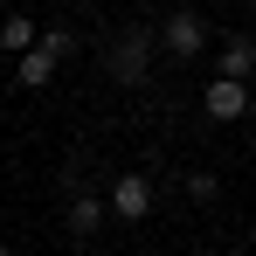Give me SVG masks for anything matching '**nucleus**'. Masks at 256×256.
Wrapping results in <instances>:
<instances>
[{
	"mask_svg": "<svg viewBox=\"0 0 256 256\" xmlns=\"http://www.w3.org/2000/svg\"><path fill=\"white\" fill-rule=\"evenodd\" d=\"M104 201H111V222H146L152 214V180L146 173H118Z\"/></svg>",
	"mask_w": 256,
	"mask_h": 256,
	"instance_id": "nucleus-4",
	"label": "nucleus"
},
{
	"mask_svg": "<svg viewBox=\"0 0 256 256\" xmlns=\"http://www.w3.org/2000/svg\"><path fill=\"white\" fill-rule=\"evenodd\" d=\"M0 256H14V250H7V242H0Z\"/></svg>",
	"mask_w": 256,
	"mask_h": 256,
	"instance_id": "nucleus-10",
	"label": "nucleus"
},
{
	"mask_svg": "<svg viewBox=\"0 0 256 256\" xmlns=\"http://www.w3.org/2000/svg\"><path fill=\"white\" fill-rule=\"evenodd\" d=\"M201 104H208V118H222V125H228V118H250V84H242V76H214Z\"/></svg>",
	"mask_w": 256,
	"mask_h": 256,
	"instance_id": "nucleus-5",
	"label": "nucleus"
},
{
	"mask_svg": "<svg viewBox=\"0 0 256 256\" xmlns=\"http://www.w3.org/2000/svg\"><path fill=\"white\" fill-rule=\"evenodd\" d=\"M222 76H242V84L256 76V42L250 35H228L222 42Z\"/></svg>",
	"mask_w": 256,
	"mask_h": 256,
	"instance_id": "nucleus-7",
	"label": "nucleus"
},
{
	"mask_svg": "<svg viewBox=\"0 0 256 256\" xmlns=\"http://www.w3.org/2000/svg\"><path fill=\"white\" fill-rule=\"evenodd\" d=\"M104 214H111V201H104V194H70L62 222H70L76 236H97V228H104Z\"/></svg>",
	"mask_w": 256,
	"mask_h": 256,
	"instance_id": "nucleus-6",
	"label": "nucleus"
},
{
	"mask_svg": "<svg viewBox=\"0 0 256 256\" xmlns=\"http://www.w3.org/2000/svg\"><path fill=\"white\" fill-rule=\"evenodd\" d=\"M35 42H42V35H35L28 14H0V48H7V56H28Z\"/></svg>",
	"mask_w": 256,
	"mask_h": 256,
	"instance_id": "nucleus-8",
	"label": "nucleus"
},
{
	"mask_svg": "<svg viewBox=\"0 0 256 256\" xmlns=\"http://www.w3.org/2000/svg\"><path fill=\"white\" fill-rule=\"evenodd\" d=\"M187 194H194V201H214V194H222V180H214V173H194V180H187Z\"/></svg>",
	"mask_w": 256,
	"mask_h": 256,
	"instance_id": "nucleus-9",
	"label": "nucleus"
},
{
	"mask_svg": "<svg viewBox=\"0 0 256 256\" xmlns=\"http://www.w3.org/2000/svg\"><path fill=\"white\" fill-rule=\"evenodd\" d=\"M160 48H166V62H187V56H201V48H208V21H201L194 7H173L166 21H160Z\"/></svg>",
	"mask_w": 256,
	"mask_h": 256,
	"instance_id": "nucleus-3",
	"label": "nucleus"
},
{
	"mask_svg": "<svg viewBox=\"0 0 256 256\" xmlns=\"http://www.w3.org/2000/svg\"><path fill=\"white\" fill-rule=\"evenodd\" d=\"M62 56H76V35H70V28H48L42 42H35L28 56H21V62H14V76H21V90H42L48 76H56V62H62Z\"/></svg>",
	"mask_w": 256,
	"mask_h": 256,
	"instance_id": "nucleus-2",
	"label": "nucleus"
},
{
	"mask_svg": "<svg viewBox=\"0 0 256 256\" xmlns=\"http://www.w3.org/2000/svg\"><path fill=\"white\" fill-rule=\"evenodd\" d=\"M152 48H160V35H146V28L118 35V42L104 48V70H111V84H146V70H152Z\"/></svg>",
	"mask_w": 256,
	"mask_h": 256,
	"instance_id": "nucleus-1",
	"label": "nucleus"
}]
</instances>
